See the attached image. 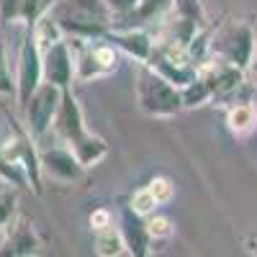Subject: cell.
<instances>
[{
    "label": "cell",
    "instance_id": "obj_1",
    "mask_svg": "<svg viewBox=\"0 0 257 257\" xmlns=\"http://www.w3.org/2000/svg\"><path fill=\"white\" fill-rule=\"evenodd\" d=\"M49 13L70 39H103L116 21L105 0H57Z\"/></svg>",
    "mask_w": 257,
    "mask_h": 257
},
{
    "label": "cell",
    "instance_id": "obj_2",
    "mask_svg": "<svg viewBox=\"0 0 257 257\" xmlns=\"http://www.w3.org/2000/svg\"><path fill=\"white\" fill-rule=\"evenodd\" d=\"M134 90H137V103H139L142 113L152 116V118H173L183 111L180 88H175L173 82L165 80L149 64H139L137 67Z\"/></svg>",
    "mask_w": 257,
    "mask_h": 257
},
{
    "label": "cell",
    "instance_id": "obj_3",
    "mask_svg": "<svg viewBox=\"0 0 257 257\" xmlns=\"http://www.w3.org/2000/svg\"><path fill=\"white\" fill-rule=\"evenodd\" d=\"M8 121L13 126V134L8 139H0V155L26 173L29 190L34 196H44V173H41V157L36 149V139L29 134L24 121H18L13 116H8Z\"/></svg>",
    "mask_w": 257,
    "mask_h": 257
},
{
    "label": "cell",
    "instance_id": "obj_4",
    "mask_svg": "<svg viewBox=\"0 0 257 257\" xmlns=\"http://www.w3.org/2000/svg\"><path fill=\"white\" fill-rule=\"evenodd\" d=\"M254 47H257V31L247 21H229L211 36V57H221L242 67L244 72L254 62Z\"/></svg>",
    "mask_w": 257,
    "mask_h": 257
},
{
    "label": "cell",
    "instance_id": "obj_5",
    "mask_svg": "<svg viewBox=\"0 0 257 257\" xmlns=\"http://www.w3.org/2000/svg\"><path fill=\"white\" fill-rule=\"evenodd\" d=\"M75 52V80L93 82L108 77L118 67V49L105 39H72Z\"/></svg>",
    "mask_w": 257,
    "mask_h": 257
},
{
    "label": "cell",
    "instance_id": "obj_6",
    "mask_svg": "<svg viewBox=\"0 0 257 257\" xmlns=\"http://www.w3.org/2000/svg\"><path fill=\"white\" fill-rule=\"evenodd\" d=\"M62 103V88L52 82H41L39 88L34 90V95L29 98V103L21 108V116H24V126L29 128V134L39 142L49 134V128L54 123L57 108Z\"/></svg>",
    "mask_w": 257,
    "mask_h": 257
},
{
    "label": "cell",
    "instance_id": "obj_7",
    "mask_svg": "<svg viewBox=\"0 0 257 257\" xmlns=\"http://www.w3.org/2000/svg\"><path fill=\"white\" fill-rule=\"evenodd\" d=\"M44 82V64H41V49L36 47V41L31 31L21 39L18 49V64H16V105L18 111L29 103L34 90Z\"/></svg>",
    "mask_w": 257,
    "mask_h": 257
},
{
    "label": "cell",
    "instance_id": "obj_8",
    "mask_svg": "<svg viewBox=\"0 0 257 257\" xmlns=\"http://www.w3.org/2000/svg\"><path fill=\"white\" fill-rule=\"evenodd\" d=\"M41 234L34 226V221L24 213L6 226V237L0 242V257H34L41 252Z\"/></svg>",
    "mask_w": 257,
    "mask_h": 257
},
{
    "label": "cell",
    "instance_id": "obj_9",
    "mask_svg": "<svg viewBox=\"0 0 257 257\" xmlns=\"http://www.w3.org/2000/svg\"><path fill=\"white\" fill-rule=\"evenodd\" d=\"M39 157H41V173H44V178H52L54 183H70V185H75V183H80L85 178V173H88L67 144H64V147L41 149Z\"/></svg>",
    "mask_w": 257,
    "mask_h": 257
},
{
    "label": "cell",
    "instance_id": "obj_10",
    "mask_svg": "<svg viewBox=\"0 0 257 257\" xmlns=\"http://www.w3.org/2000/svg\"><path fill=\"white\" fill-rule=\"evenodd\" d=\"M52 128H54L57 137L67 147L77 144L82 137L90 134V128H88V123H85L82 108H80V103H77L72 88L62 90V103H59V108H57V116H54Z\"/></svg>",
    "mask_w": 257,
    "mask_h": 257
},
{
    "label": "cell",
    "instance_id": "obj_11",
    "mask_svg": "<svg viewBox=\"0 0 257 257\" xmlns=\"http://www.w3.org/2000/svg\"><path fill=\"white\" fill-rule=\"evenodd\" d=\"M41 64H44V80L67 90L75 82V52L67 39L57 41L54 47L41 52Z\"/></svg>",
    "mask_w": 257,
    "mask_h": 257
},
{
    "label": "cell",
    "instance_id": "obj_12",
    "mask_svg": "<svg viewBox=\"0 0 257 257\" xmlns=\"http://www.w3.org/2000/svg\"><path fill=\"white\" fill-rule=\"evenodd\" d=\"M103 39L111 41L121 54L132 57L139 64L149 62V57H152V52H155V44H157L155 36L149 34L147 29H142V26H126V29H116L113 26Z\"/></svg>",
    "mask_w": 257,
    "mask_h": 257
},
{
    "label": "cell",
    "instance_id": "obj_13",
    "mask_svg": "<svg viewBox=\"0 0 257 257\" xmlns=\"http://www.w3.org/2000/svg\"><path fill=\"white\" fill-rule=\"evenodd\" d=\"M118 229H121V237L126 242V254H132V257H147L149 252H152V249H149L152 239H149V234H147V219L139 216V213L132 211L128 206L121 208Z\"/></svg>",
    "mask_w": 257,
    "mask_h": 257
},
{
    "label": "cell",
    "instance_id": "obj_14",
    "mask_svg": "<svg viewBox=\"0 0 257 257\" xmlns=\"http://www.w3.org/2000/svg\"><path fill=\"white\" fill-rule=\"evenodd\" d=\"M72 152H75V157L80 160V165L85 167V170H90V167H95L98 162H103L105 157H108V142H105L103 137H98V134H88V137H82L77 144H72L70 147Z\"/></svg>",
    "mask_w": 257,
    "mask_h": 257
},
{
    "label": "cell",
    "instance_id": "obj_15",
    "mask_svg": "<svg viewBox=\"0 0 257 257\" xmlns=\"http://www.w3.org/2000/svg\"><path fill=\"white\" fill-rule=\"evenodd\" d=\"M226 126L237 139L249 137L257 128V105L254 103H234L226 111Z\"/></svg>",
    "mask_w": 257,
    "mask_h": 257
},
{
    "label": "cell",
    "instance_id": "obj_16",
    "mask_svg": "<svg viewBox=\"0 0 257 257\" xmlns=\"http://www.w3.org/2000/svg\"><path fill=\"white\" fill-rule=\"evenodd\" d=\"M93 252L98 257H121L126 254V242L121 237V229L118 226H105L98 229L95 237H93Z\"/></svg>",
    "mask_w": 257,
    "mask_h": 257
},
{
    "label": "cell",
    "instance_id": "obj_17",
    "mask_svg": "<svg viewBox=\"0 0 257 257\" xmlns=\"http://www.w3.org/2000/svg\"><path fill=\"white\" fill-rule=\"evenodd\" d=\"M29 31H31V36H34V41H36V47H39L41 52H47L49 47L57 44V41L67 39V36H64V31H62V26L57 24V18H54L52 13H44Z\"/></svg>",
    "mask_w": 257,
    "mask_h": 257
},
{
    "label": "cell",
    "instance_id": "obj_18",
    "mask_svg": "<svg viewBox=\"0 0 257 257\" xmlns=\"http://www.w3.org/2000/svg\"><path fill=\"white\" fill-rule=\"evenodd\" d=\"M180 98H183V108H201L208 100H213V90H211L208 80L196 72V77L185 88H180Z\"/></svg>",
    "mask_w": 257,
    "mask_h": 257
},
{
    "label": "cell",
    "instance_id": "obj_19",
    "mask_svg": "<svg viewBox=\"0 0 257 257\" xmlns=\"http://www.w3.org/2000/svg\"><path fill=\"white\" fill-rule=\"evenodd\" d=\"M170 13H175V16H180V18H188V21H196L198 26H208V24H206L203 0H173Z\"/></svg>",
    "mask_w": 257,
    "mask_h": 257
},
{
    "label": "cell",
    "instance_id": "obj_20",
    "mask_svg": "<svg viewBox=\"0 0 257 257\" xmlns=\"http://www.w3.org/2000/svg\"><path fill=\"white\" fill-rule=\"evenodd\" d=\"M147 234L152 242H165L175 234V221L162 213H149L147 216Z\"/></svg>",
    "mask_w": 257,
    "mask_h": 257
},
{
    "label": "cell",
    "instance_id": "obj_21",
    "mask_svg": "<svg viewBox=\"0 0 257 257\" xmlns=\"http://www.w3.org/2000/svg\"><path fill=\"white\" fill-rule=\"evenodd\" d=\"M18 216V188L8 185L0 190V231H6V226Z\"/></svg>",
    "mask_w": 257,
    "mask_h": 257
},
{
    "label": "cell",
    "instance_id": "obj_22",
    "mask_svg": "<svg viewBox=\"0 0 257 257\" xmlns=\"http://www.w3.org/2000/svg\"><path fill=\"white\" fill-rule=\"evenodd\" d=\"M132 211H137L139 216H149V213H155L157 208H160V203H157V198L149 193V188L147 185H142V188H137L132 196H128V203H126Z\"/></svg>",
    "mask_w": 257,
    "mask_h": 257
},
{
    "label": "cell",
    "instance_id": "obj_23",
    "mask_svg": "<svg viewBox=\"0 0 257 257\" xmlns=\"http://www.w3.org/2000/svg\"><path fill=\"white\" fill-rule=\"evenodd\" d=\"M0 95L3 98H16V75H11L6 41H0Z\"/></svg>",
    "mask_w": 257,
    "mask_h": 257
},
{
    "label": "cell",
    "instance_id": "obj_24",
    "mask_svg": "<svg viewBox=\"0 0 257 257\" xmlns=\"http://www.w3.org/2000/svg\"><path fill=\"white\" fill-rule=\"evenodd\" d=\"M54 3L57 0H24V8H21V24H24L26 29H31L41 16L52 11Z\"/></svg>",
    "mask_w": 257,
    "mask_h": 257
},
{
    "label": "cell",
    "instance_id": "obj_25",
    "mask_svg": "<svg viewBox=\"0 0 257 257\" xmlns=\"http://www.w3.org/2000/svg\"><path fill=\"white\" fill-rule=\"evenodd\" d=\"M147 188H149V193L157 198L160 206H167L170 201L175 198V185H173V180L165 178V175H155L152 180L147 183Z\"/></svg>",
    "mask_w": 257,
    "mask_h": 257
},
{
    "label": "cell",
    "instance_id": "obj_26",
    "mask_svg": "<svg viewBox=\"0 0 257 257\" xmlns=\"http://www.w3.org/2000/svg\"><path fill=\"white\" fill-rule=\"evenodd\" d=\"M0 180L13 185V188H29V180H26V173L21 167H16L13 162H8L3 155H0Z\"/></svg>",
    "mask_w": 257,
    "mask_h": 257
},
{
    "label": "cell",
    "instance_id": "obj_27",
    "mask_svg": "<svg viewBox=\"0 0 257 257\" xmlns=\"http://www.w3.org/2000/svg\"><path fill=\"white\" fill-rule=\"evenodd\" d=\"M21 8H24V0H0V24H21Z\"/></svg>",
    "mask_w": 257,
    "mask_h": 257
},
{
    "label": "cell",
    "instance_id": "obj_28",
    "mask_svg": "<svg viewBox=\"0 0 257 257\" xmlns=\"http://www.w3.org/2000/svg\"><path fill=\"white\" fill-rule=\"evenodd\" d=\"M88 224H90V229L93 231H98V229H105V226H111L113 224V213L108 211V208H95L93 213H90V219H88Z\"/></svg>",
    "mask_w": 257,
    "mask_h": 257
},
{
    "label": "cell",
    "instance_id": "obj_29",
    "mask_svg": "<svg viewBox=\"0 0 257 257\" xmlns=\"http://www.w3.org/2000/svg\"><path fill=\"white\" fill-rule=\"evenodd\" d=\"M105 3L111 6V11L116 13V18L121 16H132L134 11H137V6H139V0H105Z\"/></svg>",
    "mask_w": 257,
    "mask_h": 257
},
{
    "label": "cell",
    "instance_id": "obj_30",
    "mask_svg": "<svg viewBox=\"0 0 257 257\" xmlns=\"http://www.w3.org/2000/svg\"><path fill=\"white\" fill-rule=\"evenodd\" d=\"M244 247H247V252H249V254H257V234L244 242Z\"/></svg>",
    "mask_w": 257,
    "mask_h": 257
},
{
    "label": "cell",
    "instance_id": "obj_31",
    "mask_svg": "<svg viewBox=\"0 0 257 257\" xmlns=\"http://www.w3.org/2000/svg\"><path fill=\"white\" fill-rule=\"evenodd\" d=\"M252 64H257V47H254V62Z\"/></svg>",
    "mask_w": 257,
    "mask_h": 257
}]
</instances>
